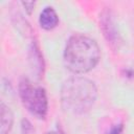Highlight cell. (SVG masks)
Instances as JSON below:
<instances>
[{
	"label": "cell",
	"instance_id": "obj_1",
	"mask_svg": "<svg viewBox=\"0 0 134 134\" xmlns=\"http://www.w3.org/2000/svg\"><path fill=\"white\" fill-rule=\"evenodd\" d=\"M99 59V47L92 38L75 34L68 39L64 49V63L71 72L86 73L97 65Z\"/></svg>",
	"mask_w": 134,
	"mask_h": 134
},
{
	"label": "cell",
	"instance_id": "obj_2",
	"mask_svg": "<svg viewBox=\"0 0 134 134\" xmlns=\"http://www.w3.org/2000/svg\"><path fill=\"white\" fill-rule=\"evenodd\" d=\"M97 90L94 83L83 76H73L64 82L61 90L62 107L72 114L89 111L95 103Z\"/></svg>",
	"mask_w": 134,
	"mask_h": 134
},
{
	"label": "cell",
	"instance_id": "obj_3",
	"mask_svg": "<svg viewBox=\"0 0 134 134\" xmlns=\"http://www.w3.org/2000/svg\"><path fill=\"white\" fill-rule=\"evenodd\" d=\"M19 95L26 110L37 118L43 119L48 111V102L45 89L28 79H22L19 83Z\"/></svg>",
	"mask_w": 134,
	"mask_h": 134
},
{
	"label": "cell",
	"instance_id": "obj_4",
	"mask_svg": "<svg viewBox=\"0 0 134 134\" xmlns=\"http://www.w3.org/2000/svg\"><path fill=\"white\" fill-rule=\"evenodd\" d=\"M39 22H40V25L42 28H44L46 30H50L58 25L59 17H58L55 10L51 6H47L41 12Z\"/></svg>",
	"mask_w": 134,
	"mask_h": 134
},
{
	"label": "cell",
	"instance_id": "obj_5",
	"mask_svg": "<svg viewBox=\"0 0 134 134\" xmlns=\"http://www.w3.org/2000/svg\"><path fill=\"white\" fill-rule=\"evenodd\" d=\"M14 115L12 110L4 104H0V134H8L13 127Z\"/></svg>",
	"mask_w": 134,
	"mask_h": 134
},
{
	"label": "cell",
	"instance_id": "obj_6",
	"mask_svg": "<svg viewBox=\"0 0 134 134\" xmlns=\"http://www.w3.org/2000/svg\"><path fill=\"white\" fill-rule=\"evenodd\" d=\"M102 26H103L105 36L108 39V41H114L117 39V32L115 29V25L109 13L102 17Z\"/></svg>",
	"mask_w": 134,
	"mask_h": 134
},
{
	"label": "cell",
	"instance_id": "obj_7",
	"mask_svg": "<svg viewBox=\"0 0 134 134\" xmlns=\"http://www.w3.org/2000/svg\"><path fill=\"white\" fill-rule=\"evenodd\" d=\"M22 134H31L32 133V127L31 124L27 120V119H23L22 120Z\"/></svg>",
	"mask_w": 134,
	"mask_h": 134
},
{
	"label": "cell",
	"instance_id": "obj_8",
	"mask_svg": "<svg viewBox=\"0 0 134 134\" xmlns=\"http://www.w3.org/2000/svg\"><path fill=\"white\" fill-rule=\"evenodd\" d=\"M22 4L24 5V7H25V10L28 13V14H31V12H32V9H34V6H35V2H32V1H30V2H22Z\"/></svg>",
	"mask_w": 134,
	"mask_h": 134
},
{
	"label": "cell",
	"instance_id": "obj_9",
	"mask_svg": "<svg viewBox=\"0 0 134 134\" xmlns=\"http://www.w3.org/2000/svg\"><path fill=\"white\" fill-rule=\"evenodd\" d=\"M121 130H122V126H121V125H117V126L113 127V128L110 130L109 134H120V133H121Z\"/></svg>",
	"mask_w": 134,
	"mask_h": 134
},
{
	"label": "cell",
	"instance_id": "obj_10",
	"mask_svg": "<svg viewBox=\"0 0 134 134\" xmlns=\"http://www.w3.org/2000/svg\"><path fill=\"white\" fill-rule=\"evenodd\" d=\"M45 134H59V133H57V132H54V131H49V132H47V133H45Z\"/></svg>",
	"mask_w": 134,
	"mask_h": 134
}]
</instances>
